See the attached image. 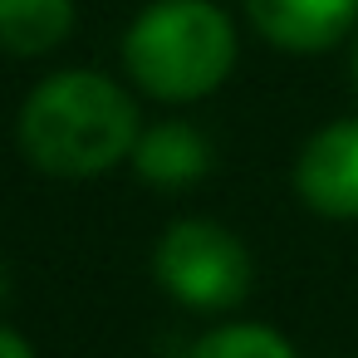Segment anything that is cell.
I'll list each match as a JSON object with an SVG mask.
<instances>
[{"label": "cell", "instance_id": "cell-4", "mask_svg": "<svg viewBox=\"0 0 358 358\" xmlns=\"http://www.w3.org/2000/svg\"><path fill=\"white\" fill-rule=\"evenodd\" d=\"M294 192L309 211L358 221V118L314 133L294 162Z\"/></svg>", "mask_w": 358, "mask_h": 358}, {"label": "cell", "instance_id": "cell-1", "mask_svg": "<svg viewBox=\"0 0 358 358\" xmlns=\"http://www.w3.org/2000/svg\"><path fill=\"white\" fill-rule=\"evenodd\" d=\"M143 128L133 99L89 69L45 79L20 108V148L50 177H99L133 157Z\"/></svg>", "mask_w": 358, "mask_h": 358}, {"label": "cell", "instance_id": "cell-3", "mask_svg": "<svg viewBox=\"0 0 358 358\" xmlns=\"http://www.w3.org/2000/svg\"><path fill=\"white\" fill-rule=\"evenodd\" d=\"M157 285L187 309H231L250 294V255L216 221H177L152 250Z\"/></svg>", "mask_w": 358, "mask_h": 358}, {"label": "cell", "instance_id": "cell-7", "mask_svg": "<svg viewBox=\"0 0 358 358\" xmlns=\"http://www.w3.org/2000/svg\"><path fill=\"white\" fill-rule=\"evenodd\" d=\"M74 30V0H0V50L50 55Z\"/></svg>", "mask_w": 358, "mask_h": 358}, {"label": "cell", "instance_id": "cell-5", "mask_svg": "<svg viewBox=\"0 0 358 358\" xmlns=\"http://www.w3.org/2000/svg\"><path fill=\"white\" fill-rule=\"evenodd\" d=\"M250 25L294 55L334 50L358 25V0H245Z\"/></svg>", "mask_w": 358, "mask_h": 358}, {"label": "cell", "instance_id": "cell-10", "mask_svg": "<svg viewBox=\"0 0 358 358\" xmlns=\"http://www.w3.org/2000/svg\"><path fill=\"white\" fill-rule=\"evenodd\" d=\"M353 84H358V55H353Z\"/></svg>", "mask_w": 358, "mask_h": 358}, {"label": "cell", "instance_id": "cell-6", "mask_svg": "<svg viewBox=\"0 0 358 358\" xmlns=\"http://www.w3.org/2000/svg\"><path fill=\"white\" fill-rule=\"evenodd\" d=\"M133 167H138L143 182L177 192V187H192V182L206 177V167H211V143H206L192 123H157V128H148V133L138 138Z\"/></svg>", "mask_w": 358, "mask_h": 358}, {"label": "cell", "instance_id": "cell-8", "mask_svg": "<svg viewBox=\"0 0 358 358\" xmlns=\"http://www.w3.org/2000/svg\"><path fill=\"white\" fill-rule=\"evenodd\" d=\"M192 358H294V348L265 324H221L196 338Z\"/></svg>", "mask_w": 358, "mask_h": 358}, {"label": "cell", "instance_id": "cell-9", "mask_svg": "<svg viewBox=\"0 0 358 358\" xmlns=\"http://www.w3.org/2000/svg\"><path fill=\"white\" fill-rule=\"evenodd\" d=\"M0 358H35V353H30V343H25L20 334L0 329Z\"/></svg>", "mask_w": 358, "mask_h": 358}, {"label": "cell", "instance_id": "cell-2", "mask_svg": "<svg viewBox=\"0 0 358 358\" xmlns=\"http://www.w3.org/2000/svg\"><path fill=\"white\" fill-rule=\"evenodd\" d=\"M123 64L152 99L192 103L226 84L236 64V35L211 0H157L133 20Z\"/></svg>", "mask_w": 358, "mask_h": 358}]
</instances>
